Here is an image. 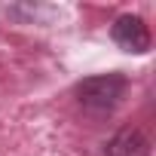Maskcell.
<instances>
[{
	"label": "cell",
	"mask_w": 156,
	"mask_h": 156,
	"mask_svg": "<svg viewBox=\"0 0 156 156\" xmlns=\"http://www.w3.org/2000/svg\"><path fill=\"white\" fill-rule=\"evenodd\" d=\"M126 76L122 73H98V76H86L76 83V101L92 113H107L119 104V98L126 95Z\"/></svg>",
	"instance_id": "cell-1"
},
{
	"label": "cell",
	"mask_w": 156,
	"mask_h": 156,
	"mask_svg": "<svg viewBox=\"0 0 156 156\" xmlns=\"http://www.w3.org/2000/svg\"><path fill=\"white\" fill-rule=\"evenodd\" d=\"M110 37L122 52H132V55H141L150 49V31H147L144 19H138V16H119L110 28Z\"/></svg>",
	"instance_id": "cell-2"
},
{
	"label": "cell",
	"mask_w": 156,
	"mask_h": 156,
	"mask_svg": "<svg viewBox=\"0 0 156 156\" xmlns=\"http://www.w3.org/2000/svg\"><path fill=\"white\" fill-rule=\"evenodd\" d=\"M104 156H150V141L138 129H119L110 138Z\"/></svg>",
	"instance_id": "cell-3"
}]
</instances>
